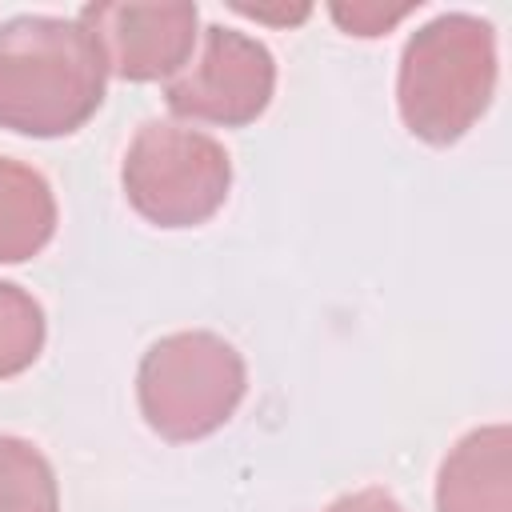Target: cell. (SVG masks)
Wrapping results in <instances>:
<instances>
[{
	"instance_id": "1",
	"label": "cell",
	"mask_w": 512,
	"mask_h": 512,
	"mask_svg": "<svg viewBox=\"0 0 512 512\" xmlns=\"http://www.w3.org/2000/svg\"><path fill=\"white\" fill-rule=\"evenodd\" d=\"M104 80L108 68L80 20L28 12L0 24V128L68 136L96 116Z\"/></svg>"
},
{
	"instance_id": "2",
	"label": "cell",
	"mask_w": 512,
	"mask_h": 512,
	"mask_svg": "<svg viewBox=\"0 0 512 512\" xmlns=\"http://www.w3.org/2000/svg\"><path fill=\"white\" fill-rule=\"evenodd\" d=\"M496 32L484 16L444 12L404 40L396 72L400 120L424 144H456L492 104Z\"/></svg>"
},
{
	"instance_id": "3",
	"label": "cell",
	"mask_w": 512,
	"mask_h": 512,
	"mask_svg": "<svg viewBox=\"0 0 512 512\" xmlns=\"http://www.w3.org/2000/svg\"><path fill=\"white\" fill-rule=\"evenodd\" d=\"M244 392V356L236 352V344L204 328L160 336L136 368L140 416L156 436L172 444L200 440L228 424Z\"/></svg>"
},
{
	"instance_id": "4",
	"label": "cell",
	"mask_w": 512,
	"mask_h": 512,
	"mask_svg": "<svg viewBox=\"0 0 512 512\" xmlns=\"http://www.w3.org/2000/svg\"><path fill=\"white\" fill-rule=\"evenodd\" d=\"M128 204L156 228H196L216 216L232 188L224 144L180 120H144L124 152Z\"/></svg>"
},
{
	"instance_id": "5",
	"label": "cell",
	"mask_w": 512,
	"mask_h": 512,
	"mask_svg": "<svg viewBox=\"0 0 512 512\" xmlns=\"http://www.w3.org/2000/svg\"><path fill=\"white\" fill-rule=\"evenodd\" d=\"M276 92V60L272 52L236 28L208 24L200 32V52L188 60L168 84L164 100L176 116L220 124V128H244L264 116Z\"/></svg>"
},
{
	"instance_id": "6",
	"label": "cell",
	"mask_w": 512,
	"mask_h": 512,
	"mask_svg": "<svg viewBox=\"0 0 512 512\" xmlns=\"http://www.w3.org/2000/svg\"><path fill=\"white\" fill-rule=\"evenodd\" d=\"M84 32L96 40L108 76L148 84L172 80L196 48L200 12L188 0L172 4H84Z\"/></svg>"
},
{
	"instance_id": "7",
	"label": "cell",
	"mask_w": 512,
	"mask_h": 512,
	"mask_svg": "<svg viewBox=\"0 0 512 512\" xmlns=\"http://www.w3.org/2000/svg\"><path fill=\"white\" fill-rule=\"evenodd\" d=\"M436 512H512V428L464 432L436 472Z\"/></svg>"
},
{
	"instance_id": "8",
	"label": "cell",
	"mask_w": 512,
	"mask_h": 512,
	"mask_svg": "<svg viewBox=\"0 0 512 512\" xmlns=\"http://www.w3.org/2000/svg\"><path fill=\"white\" fill-rule=\"evenodd\" d=\"M56 232V196L52 184L12 160L0 156V264L32 260Z\"/></svg>"
},
{
	"instance_id": "9",
	"label": "cell",
	"mask_w": 512,
	"mask_h": 512,
	"mask_svg": "<svg viewBox=\"0 0 512 512\" xmlns=\"http://www.w3.org/2000/svg\"><path fill=\"white\" fill-rule=\"evenodd\" d=\"M0 512H60V488L48 456L0 432Z\"/></svg>"
},
{
	"instance_id": "10",
	"label": "cell",
	"mask_w": 512,
	"mask_h": 512,
	"mask_svg": "<svg viewBox=\"0 0 512 512\" xmlns=\"http://www.w3.org/2000/svg\"><path fill=\"white\" fill-rule=\"evenodd\" d=\"M44 336L48 324L36 296L12 280H0V380L32 368L44 348Z\"/></svg>"
},
{
	"instance_id": "11",
	"label": "cell",
	"mask_w": 512,
	"mask_h": 512,
	"mask_svg": "<svg viewBox=\"0 0 512 512\" xmlns=\"http://www.w3.org/2000/svg\"><path fill=\"white\" fill-rule=\"evenodd\" d=\"M420 8V0H404V4H376V0H352V4H328V16L348 32V36H384L388 28H396L404 16H412Z\"/></svg>"
},
{
	"instance_id": "12",
	"label": "cell",
	"mask_w": 512,
	"mask_h": 512,
	"mask_svg": "<svg viewBox=\"0 0 512 512\" xmlns=\"http://www.w3.org/2000/svg\"><path fill=\"white\" fill-rule=\"evenodd\" d=\"M324 512H404V504L384 488H360V492L336 496Z\"/></svg>"
},
{
	"instance_id": "13",
	"label": "cell",
	"mask_w": 512,
	"mask_h": 512,
	"mask_svg": "<svg viewBox=\"0 0 512 512\" xmlns=\"http://www.w3.org/2000/svg\"><path fill=\"white\" fill-rule=\"evenodd\" d=\"M236 12L252 16V20H268V24H300L312 8L308 4H300V8H244V4H236Z\"/></svg>"
}]
</instances>
